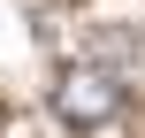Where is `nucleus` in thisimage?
<instances>
[{
    "instance_id": "nucleus-1",
    "label": "nucleus",
    "mask_w": 145,
    "mask_h": 138,
    "mask_svg": "<svg viewBox=\"0 0 145 138\" xmlns=\"http://www.w3.org/2000/svg\"><path fill=\"white\" fill-rule=\"evenodd\" d=\"M54 115H61L69 131H99V123L122 115V85H115L107 69H69V77L54 85Z\"/></svg>"
}]
</instances>
